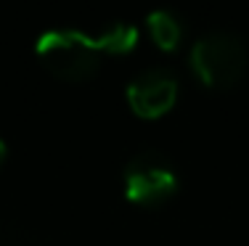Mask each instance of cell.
Returning <instances> with one entry per match:
<instances>
[{"label":"cell","mask_w":249,"mask_h":246,"mask_svg":"<svg viewBox=\"0 0 249 246\" xmlns=\"http://www.w3.org/2000/svg\"><path fill=\"white\" fill-rule=\"evenodd\" d=\"M3 156H5V143H3V138H0V162H3Z\"/></svg>","instance_id":"cell-7"},{"label":"cell","mask_w":249,"mask_h":246,"mask_svg":"<svg viewBox=\"0 0 249 246\" xmlns=\"http://www.w3.org/2000/svg\"><path fill=\"white\" fill-rule=\"evenodd\" d=\"M191 69L194 74L210 87H225L241 77L247 66V48L239 34L225 32V29H212L191 45Z\"/></svg>","instance_id":"cell-1"},{"label":"cell","mask_w":249,"mask_h":246,"mask_svg":"<svg viewBox=\"0 0 249 246\" xmlns=\"http://www.w3.org/2000/svg\"><path fill=\"white\" fill-rule=\"evenodd\" d=\"M146 24H149V32L154 37V43L159 48H175L183 37V21L175 11L170 8H154L149 16H146Z\"/></svg>","instance_id":"cell-5"},{"label":"cell","mask_w":249,"mask_h":246,"mask_svg":"<svg viewBox=\"0 0 249 246\" xmlns=\"http://www.w3.org/2000/svg\"><path fill=\"white\" fill-rule=\"evenodd\" d=\"M98 50H109V53H127L135 43H138V29L130 21H111L101 29L98 37H93Z\"/></svg>","instance_id":"cell-6"},{"label":"cell","mask_w":249,"mask_h":246,"mask_svg":"<svg viewBox=\"0 0 249 246\" xmlns=\"http://www.w3.org/2000/svg\"><path fill=\"white\" fill-rule=\"evenodd\" d=\"M178 188V172L167 154L157 148L138 151L124 164V193L135 204H159Z\"/></svg>","instance_id":"cell-3"},{"label":"cell","mask_w":249,"mask_h":246,"mask_svg":"<svg viewBox=\"0 0 249 246\" xmlns=\"http://www.w3.org/2000/svg\"><path fill=\"white\" fill-rule=\"evenodd\" d=\"M35 50L43 58L45 66L64 80L90 77L101 61V50L96 40L72 27L43 32L35 43Z\"/></svg>","instance_id":"cell-2"},{"label":"cell","mask_w":249,"mask_h":246,"mask_svg":"<svg viewBox=\"0 0 249 246\" xmlns=\"http://www.w3.org/2000/svg\"><path fill=\"white\" fill-rule=\"evenodd\" d=\"M127 101L135 114L141 116H159L175 103L178 96V80L170 69L154 66L138 72L127 82Z\"/></svg>","instance_id":"cell-4"}]
</instances>
